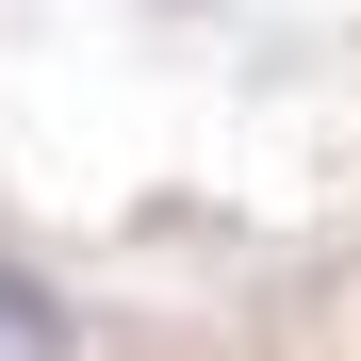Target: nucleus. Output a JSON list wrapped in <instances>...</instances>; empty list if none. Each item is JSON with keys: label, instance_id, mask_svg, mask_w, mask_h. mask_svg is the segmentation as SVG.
Wrapping results in <instances>:
<instances>
[{"label": "nucleus", "instance_id": "nucleus-1", "mask_svg": "<svg viewBox=\"0 0 361 361\" xmlns=\"http://www.w3.org/2000/svg\"><path fill=\"white\" fill-rule=\"evenodd\" d=\"M0 361H82V312H66L33 263H0Z\"/></svg>", "mask_w": 361, "mask_h": 361}]
</instances>
